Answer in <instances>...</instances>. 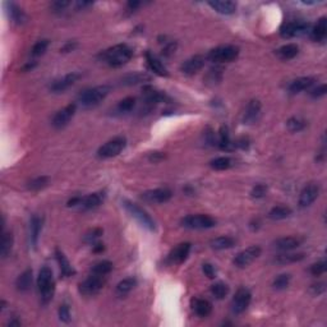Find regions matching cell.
<instances>
[{"instance_id":"cell-59","label":"cell","mask_w":327,"mask_h":327,"mask_svg":"<svg viewBox=\"0 0 327 327\" xmlns=\"http://www.w3.org/2000/svg\"><path fill=\"white\" fill-rule=\"evenodd\" d=\"M81 202H82V197H81V196H77V197H73V198L68 201V207H76V206H80Z\"/></svg>"},{"instance_id":"cell-52","label":"cell","mask_w":327,"mask_h":327,"mask_svg":"<svg viewBox=\"0 0 327 327\" xmlns=\"http://www.w3.org/2000/svg\"><path fill=\"white\" fill-rule=\"evenodd\" d=\"M249 145H251V141L248 137H240L237 141H234V146L235 148H240V150H248L249 148Z\"/></svg>"},{"instance_id":"cell-4","label":"cell","mask_w":327,"mask_h":327,"mask_svg":"<svg viewBox=\"0 0 327 327\" xmlns=\"http://www.w3.org/2000/svg\"><path fill=\"white\" fill-rule=\"evenodd\" d=\"M123 206H124V209L128 211L129 215L132 216L133 219H136L137 221H138L139 225H142L143 228H146V229L150 230V231H155V230H156V224H155L152 217H151L142 207H139L137 203H134V202L132 201H128V199H124V201H123Z\"/></svg>"},{"instance_id":"cell-16","label":"cell","mask_w":327,"mask_h":327,"mask_svg":"<svg viewBox=\"0 0 327 327\" xmlns=\"http://www.w3.org/2000/svg\"><path fill=\"white\" fill-rule=\"evenodd\" d=\"M203 65H205V56H191L189 59L183 62V64L180 65V72L185 76H195L203 68Z\"/></svg>"},{"instance_id":"cell-8","label":"cell","mask_w":327,"mask_h":327,"mask_svg":"<svg viewBox=\"0 0 327 327\" xmlns=\"http://www.w3.org/2000/svg\"><path fill=\"white\" fill-rule=\"evenodd\" d=\"M105 281L106 278L105 276L95 275L92 274L91 276H88L84 281H82L80 284V293L82 295L86 296H94L96 295L98 292H100L105 285Z\"/></svg>"},{"instance_id":"cell-64","label":"cell","mask_w":327,"mask_h":327,"mask_svg":"<svg viewBox=\"0 0 327 327\" xmlns=\"http://www.w3.org/2000/svg\"><path fill=\"white\" fill-rule=\"evenodd\" d=\"M21 325V321H17V320H13L9 322V326H19Z\"/></svg>"},{"instance_id":"cell-11","label":"cell","mask_w":327,"mask_h":327,"mask_svg":"<svg viewBox=\"0 0 327 327\" xmlns=\"http://www.w3.org/2000/svg\"><path fill=\"white\" fill-rule=\"evenodd\" d=\"M261 247L260 245H252V247H248L247 249L239 252V253L235 256L234 258V264L239 268H244L249 266L254 260H257L260 256H261Z\"/></svg>"},{"instance_id":"cell-37","label":"cell","mask_w":327,"mask_h":327,"mask_svg":"<svg viewBox=\"0 0 327 327\" xmlns=\"http://www.w3.org/2000/svg\"><path fill=\"white\" fill-rule=\"evenodd\" d=\"M223 66L215 65L213 66L211 69L207 72L206 74V83L210 84V86H215V84H219L223 80Z\"/></svg>"},{"instance_id":"cell-17","label":"cell","mask_w":327,"mask_h":327,"mask_svg":"<svg viewBox=\"0 0 327 327\" xmlns=\"http://www.w3.org/2000/svg\"><path fill=\"white\" fill-rule=\"evenodd\" d=\"M261 102L258 100H251L248 102L243 115L244 124H254L261 115Z\"/></svg>"},{"instance_id":"cell-9","label":"cell","mask_w":327,"mask_h":327,"mask_svg":"<svg viewBox=\"0 0 327 327\" xmlns=\"http://www.w3.org/2000/svg\"><path fill=\"white\" fill-rule=\"evenodd\" d=\"M311 25L308 22L304 21H294V22H288L285 25L282 26L281 30H280V35L284 38H292L295 37V36H302L306 35L307 32H310Z\"/></svg>"},{"instance_id":"cell-54","label":"cell","mask_w":327,"mask_h":327,"mask_svg":"<svg viewBox=\"0 0 327 327\" xmlns=\"http://www.w3.org/2000/svg\"><path fill=\"white\" fill-rule=\"evenodd\" d=\"M325 290H326V284L325 282H318V284H314V285L311 286V292L313 295H321L324 294Z\"/></svg>"},{"instance_id":"cell-15","label":"cell","mask_w":327,"mask_h":327,"mask_svg":"<svg viewBox=\"0 0 327 327\" xmlns=\"http://www.w3.org/2000/svg\"><path fill=\"white\" fill-rule=\"evenodd\" d=\"M173 197V192L169 188H156L142 193V198L150 203H165Z\"/></svg>"},{"instance_id":"cell-57","label":"cell","mask_w":327,"mask_h":327,"mask_svg":"<svg viewBox=\"0 0 327 327\" xmlns=\"http://www.w3.org/2000/svg\"><path fill=\"white\" fill-rule=\"evenodd\" d=\"M166 157V155L163 152H151L148 155V160L152 161V163H159V161L164 160Z\"/></svg>"},{"instance_id":"cell-2","label":"cell","mask_w":327,"mask_h":327,"mask_svg":"<svg viewBox=\"0 0 327 327\" xmlns=\"http://www.w3.org/2000/svg\"><path fill=\"white\" fill-rule=\"evenodd\" d=\"M37 289L42 304H48L51 302L55 294V280H54L51 268L48 266H44L38 272Z\"/></svg>"},{"instance_id":"cell-3","label":"cell","mask_w":327,"mask_h":327,"mask_svg":"<svg viewBox=\"0 0 327 327\" xmlns=\"http://www.w3.org/2000/svg\"><path fill=\"white\" fill-rule=\"evenodd\" d=\"M112 87L108 84H102V86H96V87L87 88V90L82 91L78 96V102L82 108L91 109L98 106L101 101L105 100L108 96Z\"/></svg>"},{"instance_id":"cell-50","label":"cell","mask_w":327,"mask_h":327,"mask_svg":"<svg viewBox=\"0 0 327 327\" xmlns=\"http://www.w3.org/2000/svg\"><path fill=\"white\" fill-rule=\"evenodd\" d=\"M266 193H267V187L264 184H257L254 185L253 189H252L251 195L253 198L256 199H260V198H263L264 196H266Z\"/></svg>"},{"instance_id":"cell-13","label":"cell","mask_w":327,"mask_h":327,"mask_svg":"<svg viewBox=\"0 0 327 327\" xmlns=\"http://www.w3.org/2000/svg\"><path fill=\"white\" fill-rule=\"evenodd\" d=\"M321 188L317 183H308V184L302 189L299 195V207L304 209L308 207L318 198Z\"/></svg>"},{"instance_id":"cell-27","label":"cell","mask_w":327,"mask_h":327,"mask_svg":"<svg viewBox=\"0 0 327 327\" xmlns=\"http://www.w3.org/2000/svg\"><path fill=\"white\" fill-rule=\"evenodd\" d=\"M55 257L56 261L59 263L60 271H62V275L65 276V278H69V276L76 275V270L73 268V266L70 264V262L68 261V258L65 257V254L56 248L55 249Z\"/></svg>"},{"instance_id":"cell-63","label":"cell","mask_w":327,"mask_h":327,"mask_svg":"<svg viewBox=\"0 0 327 327\" xmlns=\"http://www.w3.org/2000/svg\"><path fill=\"white\" fill-rule=\"evenodd\" d=\"M35 65H36V63H35V62H32V63H28V64H26V65H25V68H23V70H30V69H33V68H35Z\"/></svg>"},{"instance_id":"cell-19","label":"cell","mask_w":327,"mask_h":327,"mask_svg":"<svg viewBox=\"0 0 327 327\" xmlns=\"http://www.w3.org/2000/svg\"><path fill=\"white\" fill-rule=\"evenodd\" d=\"M303 243L302 238L298 237H284L274 242V248L280 252H290L295 249Z\"/></svg>"},{"instance_id":"cell-51","label":"cell","mask_w":327,"mask_h":327,"mask_svg":"<svg viewBox=\"0 0 327 327\" xmlns=\"http://www.w3.org/2000/svg\"><path fill=\"white\" fill-rule=\"evenodd\" d=\"M70 5V1H54V3L51 4V11L54 12V13H63L64 11H65L66 8L69 7Z\"/></svg>"},{"instance_id":"cell-32","label":"cell","mask_w":327,"mask_h":327,"mask_svg":"<svg viewBox=\"0 0 327 327\" xmlns=\"http://www.w3.org/2000/svg\"><path fill=\"white\" fill-rule=\"evenodd\" d=\"M17 290L21 293H26L31 289L32 286V270L28 268L25 272H22L21 275L18 276L17 281H16Z\"/></svg>"},{"instance_id":"cell-5","label":"cell","mask_w":327,"mask_h":327,"mask_svg":"<svg viewBox=\"0 0 327 327\" xmlns=\"http://www.w3.org/2000/svg\"><path fill=\"white\" fill-rule=\"evenodd\" d=\"M239 56V49L237 46L233 45H224V46H217L215 49H213L209 52L210 62H213V63H230L233 62Z\"/></svg>"},{"instance_id":"cell-23","label":"cell","mask_w":327,"mask_h":327,"mask_svg":"<svg viewBox=\"0 0 327 327\" xmlns=\"http://www.w3.org/2000/svg\"><path fill=\"white\" fill-rule=\"evenodd\" d=\"M146 62H147L148 68L151 69V72H153L155 74H157V76H160V77L169 76V72H167L166 66L164 65L160 60L157 59L156 56L153 55V54H151L150 51L146 52Z\"/></svg>"},{"instance_id":"cell-41","label":"cell","mask_w":327,"mask_h":327,"mask_svg":"<svg viewBox=\"0 0 327 327\" xmlns=\"http://www.w3.org/2000/svg\"><path fill=\"white\" fill-rule=\"evenodd\" d=\"M49 181H50L49 177H45V175L33 178V179H31V180L27 183V188L30 189V191H33V192L41 191V189H44L45 187L49 185Z\"/></svg>"},{"instance_id":"cell-58","label":"cell","mask_w":327,"mask_h":327,"mask_svg":"<svg viewBox=\"0 0 327 327\" xmlns=\"http://www.w3.org/2000/svg\"><path fill=\"white\" fill-rule=\"evenodd\" d=\"M77 48V42L76 41H68L65 44V45L62 48V51L63 52H69V51H73L74 49Z\"/></svg>"},{"instance_id":"cell-55","label":"cell","mask_w":327,"mask_h":327,"mask_svg":"<svg viewBox=\"0 0 327 327\" xmlns=\"http://www.w3.org/2000/svg\"><path fill=\"white\" fill-rule=\"evenodd\" d=\"M202 270L205 272V275L209 278H216V270L211 263H203L202 266Z\"/></svg>"},{"instance_id":"cell-10","label":"cell","mask_w":327,"mask_h":327,"mask_svg":"<svg viewBox=\"0 0 327 327\" xmlns=\"http://www.w3.org/2000/svg\"><path fill=\"white\" fill-rule=\"evenodd\" d=\"M252 300L251 292L245 288H240L235 293L233 300H231V311L234 314H242L247 311Z\"/></svg>"},{"instance_id":"cell-33","label":"cell","mask_w":327,"mask_h":327,"mask_svg":"<svg viewBox=\"0 0 327 327\" xmlns=\"http://www.w3.org/2000/svg\"><path fill=\"white\" fill-rule=\"evenodd\" d=\"M304 253H289V252H282V253L278 254L275 257V262L278 264H290L295 263V262H300L302 260H304Z\"/></svg>"},{"instance_id":"cell-40","label":"cell","mask_w":327,"mask_h":327,"mask_svg":"<svg viewBox=\"0 0 327 327\" xmlns=\"http://www.w3.org/2000/svg\"><path fill=\"white\" fill-rule=\"evenodd\" d=\"M113 270V263L110 261H100L98 263H95L92 267H91V274H95V275L100 276H106L108 274H110Z\"/></svg>"},{"instance_id":"cell-36","label":"cell","mask_w":327,"mask_h":327,"mask_svg":"<svg viewBox=\"0 0 327 327\" xmlns=\"http://www.w3.org/2000/svg\"><path fill=\"white\" fill-rule=\"evenodd\" d=\"M137 285V280L133 278H124L122 281L119 282L118 285H116V295L119 296H126L128 295L129 293L132 292L134 289V286Z\"/></svg>"},{"instance_id":"cell-25","label":"cell","mask_w":327,"mask_h":327,"mask_svg":"<svg viewBox=\"0 0 327 327\" xmlns=\"http://www.w3.org/2000/svg\"><path fill=\"white\" fill-rule=\"evenodd\" d=\"M7 12L9 14V18L16 23V25H23L27 21V16L23 12L21 7H18L16 3H5Z\"/></svg>"},{"instance_id":"cell-14","label":"cell","mask_w":327,"mask_h":327,"mask_svg":"<svg viewBox=\"0 0 327 327\" xmlns=\"http://www.w3.org/2000/svg\"><path fill=\"white\" fill-rule=\"evenodd\" d=\"M81 78V74L77 73V72H72V73L65 74L64 77L59 78V80L54 81L51 84H50V90L55 94H60V92H64L69 87H72L77 81Z\"/></svg>"},{"instance_id":"cell-31","label":"cell","mask_w":327,"mask_h":327,"mask_svg":"<svg viewBox=\"0 0 327 327\" xmlns=\"http://www.w3.org/2000/svg\"><path fill=\"white\" fill-rule=\"evenodd\" d=\"M299 52V48L296 44H286L276 50V55L281 60H292L294 59Z\"/></svg>"},{"instance_id":"cell-44","label":"cell","mask_w":327,"mask_h":327,"mask_svg":"<svg viewBox=\"0 0 327 327\" xmlns=\"http://www.w3.org/2000/svg\"><path fill=\"white\" fill-rule=\"evenodd\" d=\"M290 280H292V276L289 274H282V275H278V278L274 280V289L276 290H284L286 289L290 284Z\"/></svg>"},{"instance_id":"cell-30","label":"cell","mask_w":327,"mask_h":327,"mask_svg":"<svg viewBox=\"0 0 327 327\" xmlns=\"http://www.w3.org/2000/svg\"><path fill=\"white\" fill-rule=\"evenodd\" d=\"M217 146H219L220 150L223 151H233L235 150V146H234V142L230 139L229 134V128L225 126H223L220 128L219 132V141H217Z\"/></svg>"},{"instance_id":"cell-12","label":"cell","mask_w":327,"mask_h":327,"mask_svg":"<svg viewBox=\"0 0 327 327\" xmlns=\"http://www.w3.org/2000/svg\"><path fill=\"white\" fill-rule=\"evenodd\" d=\"M76 110H77V104L66 105L65 108L59 110V112L52 116L51 120L52 127L56 129H62L65 126H68V123L72 120V118H73L74 114H76Z\"/></svg>"},{"instance_id":"cell-28","label":"cell","mask_w":327,"mask_h":327,"mask_svg":"<svg viewBox=\"0 0 327 327\" xmlns=\"http://www.w3.org/2000/svg\"><path fill=\"white\" fill-rule=\"evenodd\" d=\"M311 38L316 42L324 41L327 35V18L321 17L317 21V25L311 30Z\"/></svg>"},{"instance_id":"cell-26","label":"cell","mask_w":327,"mask_h":327,"mask_svg":"<svg viewBox=\"0 0 327 327\" xmlns=\"http://www.w3.org/2000/svg\"><path fill=\"white\" fill-rule=\"evenodd\" d=\"M209 5L213 8V11L217 13L224 14V16H230L234 14L237 11V4L234 1H221V0H215V1H209Z\"/></svg>"},{"instance_id":"cell-45","label":"cell","mask_w":327,"mask_h":327,"mask_svg":"<svg viewBox=\"0 0 327 327\" xmlns=\"http://www.w3.org/2000/svg\"><path fill=\"white\" fill-rule=\"evenodd\" d=\"M134 106H136V98H123L122 101H119L118 110H119V113H123V114H126V113L132 112Z\"/></svg>"},{"instance_id":"cell-43","label":"cell","mask_w":327,"mask_h":327,"mask_svg":"<svg viewBox=\"0 0 327 327\" xmlns=\"http://www.w3.org/2000/svg\"><path fill=\"white\" fill-rule=\"evenodd\" d=\"M286 124H288V128H289L290 132L293 133L300 132V131H303V129L307 127L306 120L302 118H298V116H293V118H290Z\"/></svg>"},{"instance_id":"cell-60","label":"cell","mask_w":327,"mask_h":327,"mask_svg":"<svg viewBox=\"0 0 327 327\" xmlns=\"http://www.w3.org/2000/svg\"><path fill=\"white\" fill-rule=\"evenodd\" d=\"M91 5H92L91 1H77L76 3L77 11H83V9H86L87 7H91Z\"/></svg>"},{"instance_id":"cell-53","label":"cell","mask_w":327,"mask_h":327,"mask_svg":"<svg viewBox=\"0 0 327 327\" xmlns=\"http://www.w3.org/2000/svg\"><path fill=\"white\" fill-rule=\"evenodd\" d=\"M310 95L313 98H322V96H325V95H326V84H320V86H317L316 88H313V90L311 91Z\"/></svg>"},{"instance_id":"cell-6","label":"cell","mask_w":327,"mask_h":327,"mask_svg":"<svg viewBox=\"0 0 327 327\" xmlns=\"http://www.w3.org/2000/svg\"><path fill=\"white\" fill-rule=\"evenodd\" d=\"M180 224L185 229L203 230L216 227V220L209 215H188L181 219Z\"/></svg>"},{"instance_id":"cell-56","label":"cell","mask_w":327,"mask_h":327,"mask_svg":"<svg viewBox=\"0 0 327 327\" xmlns=\"http://www.w3.org/2000/svg\"><path fill=\"white\" fill-rule=\"evenodd\" d=\"M177 50V44L175 42H165V48L163 49V54L165 56L173 55Z\"/></svg>"},{"instance_id":"cell-47","label":"cell","mask_w":327,"mask_h":327,"mask_svg":"<svg viewBox=\"0 0 327 327\" xmlns=\"http://www.w3.org/2000/svg\"><path fill=\"white\" fill-rule=\"evenodd\" d=\"M102 234H104V230L101 229V228H95V229L90 230L88 233H86V235H84V242L88 244L96 243V240H98Z\"/></svg>"},{"instance_id":"cell-42","label":"cell","mask_w":327,"mask_h":327,"mask_svg":"<svg viewBox=\"0 0 327 327\" xmlns=\"http://www.w3.org/2000/svg\"><path fill=\"white\" fill-rule=\"evenodd\" d=\"M211 294L216 299H224L229 294V286L225 282H215L211 286Z\"/></svg>"},{"instance_id":"cell-48","label":"cell","mask_w":327,"mask_h":327,"mask_svg":"<svg viewBox=\"0 0 327 327\" xmlns=\"http://www.w3.org/2000/svg\"><path fill=\"white\" fill-rule=\"evenodd\" d=\"M58 313H59V320L62 321V322H64V324H69L70 320H72V316H70V310L68 304H62V306L59 307Z\"/></svg>"},{"instance_id":"cell-22","label":"cell","mask_w":327,"mask_h":327,"mask_svg":"<svg viewBox=\"0 0 327 327\" xmlns=\"http://www.w3.org/2000/svg\"><path fill=\"white\" fill-rule=\"evenodd\" d=\"M192 308L195 311V313L201 318L209 317L213 312V304L209 300L201 299V298H196L192 300Z\"/></svg>"},{"instance_id":"cell-29","label":"cell","mask_w":327,"mask_h":327,"mask_svg":"<svg viewBox=\"0 0 327 327\" xmlns=\"http://www.w3.org/2000/svg\"><path fill=\"white\" fill-rule=\"evenodd\" d=\"M151 80V77L146 73H142V72H134V73L126 74L123 77L122 82L120 83L123 86H134V84L143 83V82H148Z\"/></svg>"},{"instance_id":"cell-35","label":"cell","mask_w":327,"mask_h":327,"mask_svg":"<svg viewBox=\"0 0 327 327\" xmlns=\"http://www.w3.org/2000/svg\"><path fill=\"white\" fill-rule=\"evenodd\" d=\"M293 213L292 209L288 206H275L270 210L268 213V219L274 220V221H278V220L288 219Z\"/></svg>"},{"instance_id":"cell-18","label":"cell","mask_w":327,"mask_h":327,"mask_svg":"<svg viewBox=\"0 0 327 327\" xmlns=\"http://www.w3.org/2000/svg\"><path fill=\"white\" fill-rule=\"evenodd\" d=\"M191 243H180L179 245L171 251V253L169 254V261L170 263H175V264H180L188 258L189 252H191Z\"/></svg>"},{"instance_id":"cell-20","label":"cell","mask_w":327,"mask_h":327,"mask_svg":"<svg viewBox=\"0 0 327 327\" xmlns=\"http://www.w3.org/2000/svg\"><path fill=\"white\" fill-rule=\"evenodd\" d=\"M41 230H42V217H40L38 215H33L31 217V221H30V242H31V245L35 248V249L37 248L38 238H40Z\"/></svg>"},{"instance_id":"cell-21","label":"cell","mask_w":327,"mask_h":327,"mask_svg":"<svg viewBox=\"0 0 327 327\" xmlns=\"http://www.w3.org/2000/svg\"><path fill=\"white\" fill-rule=\"evenodd\" d=\"M316 80L313 77H300V78H296L289 84V92L290 94H299L303 91L308 90L314 84Z\"/></svg>"},{"instance_id":"cell-39","label":"cell","mask_w":327,"mask_h":327,"mask_svg":"<svg viewBox=\"0 0 327 327\" xmlns=\"http://www.w3.org/2000/svg\"><path fill=\"white\" fill-rule=\"evenodd\" d=\"M12 248H13V235H12V233L3 231L1 245H0V254H1V257H8L11 254Z\"/></svg>"},{"instance_id":"cell-1","label":"cell","mask_w":327,"mask_h":327,"mask_svg":"<svg viewBox=\"0 0 327 327\" xmlns=\"http://www.w3.org/2000/svg\"><path fill=\"white\" fill-rule=\"evenodd\" d=\"M133 50L127 44H119L113 48H109L101 54V58L109 66L119 68L124 65L132 59Z\"/></svg>"},{"instance_id":"cell-46","label":"cell","mask_w":327,"mask_h":327,"mask_svg":"<svg viewBox=\"0 0 327 327\" xmlns=\"http://www.w3.org/2000/svg\"><path fill=\"white\" fill-rule=\"evenodd\" d=\"M49 48V40H40L33 45V48L31 49V55L32 56H41L45 54V51Z\"/></svg>"},{"instance_id":"cell-61","label":"cell","mask_w":327,"mask_h":327,"mask_svg":"<svg viewBox=\"0 0 327 327\" xmlns=\"http://www.w3.org/2000/svg\"><path fill=\"white\" fill-rule=\"evenodd\" d=\"M92 249H94L95 253H101V252H104L105 247L102 243H94L92 244Z\"/></svg>"},{"instance_id":"cell-62","label":"cell","mask_w":327,"mask_h":327,"mask_svg":"<svg viewBox=\"0 0 327 327\" xmlns=\"http://www.w3.org/2000/svg\"><path fill=\"white\" fill-rule=\"evenodd\" d=\"M139 5H141V3H139V1H129V3H128L129 11H136Z\"/></svg>"},{"instance_id":"cell-7","label":"cell","mask_w":327,"mask_h":327,"mask_svg":"<svg viewBox=\"0 0 327 327\" xmlns=\"http://www.w3.org/2000/svg\"><path fill=\"white\" fill-rule=\"evenodd\" d=\"M127 146V139L126 137H115V138L110 139L108 142L102 145L98 151V159H112V157L118 156L119 153L122 152Z\"/></svg>"},{"instance_id":"cell-38","label":"cell","mask_w":327,"mask_h":327,"mask_svg":"<svg viewBox=\"0 0 327 327\" xmlns=\"http://www.w3.org/2000/svg\"><path fill=\"white\" fill-rule=\"evenodd\" d=\"M233 165H234V160L228 156L216 157V159L210 161V166L213 167V170H217V171L228 170V169H230Z\"/></svg>"},{"instance_id":"cell-24","label":"cell","mask_w":327,"mask_h":327,"mask_svg":"<svg viewBox=\"0 0 327 327\" xmlns=\"http://www.w3.org/2000/svg\"><path fill=\"white\" fill-rule=\"evenodd\" d=\"M105 198L104 192H96L92 195H88L86 197H82V202H81V209L83 210H92L96 209L102 203Z\"/></svg>"},{"instance_id":"cell-34","label":"cell","mask_w":327,"mask_h":327,"mask_svg":"<svg viewBox=\"0 0 327 327\" xmlns=\"http://www.w3.org/2000/svg\"><path fill=\"white\" fill-rule=\"evenodd\" d=\"M210 245L215 251H224V249H229V248H233L235 245V240L231 237H219L215 238L210 242Z\"/></svg>"},{"instance_id":"cell-49","label":"cell","mask_w":327,"mask_h":327,"mask_svg":"<svg viewBox=\"0 0 327 327\" xmlns=\"http://www.w3.org/2000/svg\"><path fill=\"white\" fill-rule=\"evenodd\" d=\"M326 261H320L311 266V274L313 276H321L326 272Z\"/></svg>"}]
</instances>
